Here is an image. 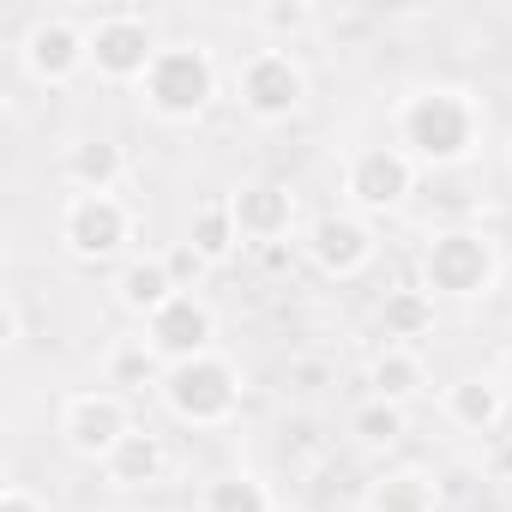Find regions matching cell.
<instances>
[{"instance_id":"obj_1","label":"cell","mask_w":512,"mask_h":512,"mask_svg":"<svg viewBox=\"0 0 512 512\" xmlns=\"http://www.w3.org/2000/svg\"><path fill=\"white\" fill-rule=\"evenodd\" d=\"M482 103L470 85H446V79H428V85H410L398 103H392V145L422 169V175H446V169H470L482 157Z\"/></svg>"},{"instance_id":"obj_2","label":"cell","mask_w":512,"mask_h":512,"mask_svg":"<svg viewBox=\"0 0 512 512\" xmlns=\"http://www.w3.org/2000/svg\"><path fill=\"white\" fill-rule=\"evenodd\" d=\"M217 97H223V67L205 37H169L151 73L139 79V109L157 127H193L217 109Z\"/></svg>"},{"instance_id":"obj_3","label":"cell","mask_w":512,"mask_h":512,"mask_svg":"<svg viewBox=\"0 0 512 512\" xmlns=\"http://www.w3.org/2000/svg\"><path fill=\"white\" fill-rule=\"evenodd\" d=\"M506 260H500V241L482 223H440L428 229L422 253H416V284L434 302H488L500 296Z\"/></svg>"},{"instance_id":"obj_4","label":"cell","mask_w":512,"mask_h":512,"mask_svg":"<svg viewBox=\"0 0 512 512\" xmlns=\"http://www.w3.org/2000/svg\"><path fill=\"white\" fill-rule=\"evenodd\" d=\"M229 97L253 127H290L314 103V79L296 49H247L229 73Z\"/></svg>"},{"instance_id":"obj_5","label":"cell","mask_w":512,"mask_h":512,"mask_svg":"<svg viewBox=\"0 0 512 512\" xmlns=\"http://www.w3.org/2000/svg\"><path fill=\"white\" fill-rule=\"evenodd\" d=\"M241 392H247L241 368L223 350H205V356H193V362L163 374L157 404L169 410V422H181L193 434H217V428H229L241 416Z\"/></svg>"},{"instance_id":"obj_6","label":"cell","mask_w":512,"mask_h":512,"mask_svg":"<svg viewBox=\"0 0 512 512\" xmlns=\"http://www.w3.org/2000/svg\"><path fill=\"white\" fill-rule=\"evenodd\" d=\"M55 241L73 266H121L133 260L139 211L121 193H67L55 217Z\"/></svg>"},{"instance_id":"obj_7","label":"cell","mask_w":512,"mask_h":512,"mask_svg":"<svg viewBox=\"0 0 512 512\" xmlns=\"http://www.w3.org/2000/svg\"><path fill=\"white\" fill-rule=\"evenodd\" d=\"M416 181H422V169H416L392 139H380V145H350V151H344V169H338L344 211H356V217H368V223L398 217V211L416 199Z\"/></svg>"},{"instance_id":"obj_8","label":"cell","mask_w":512,"mask_h":512,"mask_svg":"<svg viewBox=\"0 0 512 512\" xmlns=\"http://www.w3.org/2000/svg\"><path fill=\"white\" fill-rule=\"evenodd\" d=\"M19 67L31 85L43 91H67L91 73V19L73 13H43L31 19V31L19 37Z\"/></svg>"},{"instance_id":"obj_9","label":"cell","mask_w":512,"mask_h":512,"mask_svg":"<svg viewBox=\"0 0 512 512\" xmlns=\"http://www.w3.org/2000/svg\"><path fill=\"white\" fill-rule=\"evenodd\" d=\"M127 428H133V404H127L121 392H109V386H79V392H67L61 410H55V440H61L79 464H97V470H103V458L127 440Z\"/></svg>"},{"instance_id":"obj_10","label":"cell","mask_w":512,"mask_h":512,"mask_svg":"<svg viewBox=\"0 0 512 512\" xmlns=\"http://www.w3.org/2000/svg\"><path fill=\"white\" fill-rule=\"evenodd\" d=\"M296 247H302V260H308L326 284H356V278H368V266L380 260V235H374V223L356 217V211H344V205L320 211V217L302 229Z\"/></svg>"},{"instance_id":"obj_11","label":"cell","mask_w":512,"mask_h":512,"mask_svg":"<svg viewBox=\"0 0 512 512\" xmlns=\"http://www.w3.org/2000/svg\"><path fill=\"white\" fill-rule=\"evenodd\" d=\"M157 49H163L157 25L145 13H133V7H115V13L91 19V73L103 85H133L139 91V79L151 73Z\"/></svg>"},{"instance_id":"obj_12","label":"cell","mask_w":512,"mask_h":512,"mask_svg":"<svg viewBox=\"0 0 512 512\" xmlns=\"http://www.w3.org/2000/svg\"><path fill=\"white\" fill-rule=\"evenodd\" d=\"M229 211H235L247 247H284V241H296L302 193L278 175H247L241 187H229Z\"/></svg>"},{"instance_id":"obj_13","label":"cell","mask_w":512,"mask_h":512,"mask_svg":"<svg viewBox=\"0 0 512 512\" xmlns=\"http://www.w3.org/2000/svg\"><path fill=\"white\" fill-rule=\"evenodd\" d=\"M139 338L151 344V356H157L163 368H181V362L217 350V308H211L199 290H181L163 314H151V320L139 326Z\"/></svg>"},{"instance_id":"obj_14","label":"cell","mask_w":512,"mask_h":512,"mask_svg":"<svg viewBox=\"0 0 512 512\" xmlns=\"http://www.w3.org/2000/svg\"><path fill=\"white\" fill-rule=\"evenodd\" d=\"M440 416L458 428V434H470V440H488V434H500V428H512V392L500 386V374L494 368H470V374H458V380H446L440 386Z\"/></svg>"},{"instance_id":"obj_15","label":"cell","mask_w":512,"mask_h":512,"mask_svg":"<svg viewBox=\"0 0 512 512\" xmlns=\"http://www.w3.org/2000/svg\"><path fill=\"white\" fill-rule=\"evenodd\" d=\"M434 392V368L422 350H404V344H380L362 368V398H386V404H422Z\"/></svg>"},{"instance_id":"obj_16","label":"cell","mask_w":512,"mask_h":512,"mask_svg":"<svg viewBox=\"0 0 512 512\" xmlns=\"http://www.w3.org/2000/svg\"><path fill=\"white\" fill-rule=\"evenodd\" d=\"M169 476V440L151 428V422H133L127 440L103 458V482L115 494H139V488H157Z\"/></svg>"},{"instance_id":"obj_17","label":"cell","mask_w":512,"mask_h":512,"mask_svg":"<svg viewBox=\"0 0 512 512\" xmlns=\"http://www.w3.org/2000/svg\"><path fill=\"white\" fill-rule=\"evenodd\" d=\"M109 296H115V308H121V314H133V320L145 326V320H151V314H163L181 290H175V278H169V260H163V253H133V260H121V266H115Z\"/></svg>"},{"instance_id":"obj_18","label":"cell","mask_w":512,"mask_h":512,"mask_svg":"<svg viewBox=\"0 0 512 512\" xmlns=\"http://www.w3.org/2000/svg\"><path fill=\"white\" fill-rule=\"evenodd\" d=\"M61 181L67 193H121L127 151L109 133H79L73 145H61Z\"/></svg>"},{"instance_id":"obj_19","label":"cell","mask_w":512,"mask_h":512,"mask_svg":"<svg viewBox=\"0 0 512 512\" xmlns=\"http://www.w3.org/2000/svg\"><path fill=\"white\" fill-rule=\"evenodd\" d=\"M362 512H440V476L428 464H386L362 482Z\"/></svg>"},{"instance_id":"obj_20","label":"cell","mask_w":512,"mask_h":512,"mask_svg":"<svg viewBox=\"0 0 512 512\" xmlns=\"http://www.w3.org/2000/svg\"><path fill=\"white\" fill-rule=\"evenodd\" d=\"M374 326L386 344H404V350H422V338H434L440 326V302L422 290V284H398L374 302Z\"/></svg>"},{"instance_id":"obj_21","label":"cell","mask_w":512,"mask_h":512,"mask_svg":"<svg viewBox=\"0 0 512 512\" xmlns=\"http://www.w3.org/2000/svg\"><path fill=\"white\" fill-rule=\"evenodd\" d=\"M199 260L217 272V266H229L235 253L247 247L241 241V223H235V211H229V193H205V199H193V211H187V235H181Z\"/></svg>"},{"instance_id":"obj_22","label":"cell","mask_w":512,"mask_h":512,"mask_svg":"<svg viewBox=\"0 0 512 512\" xmlns=\"http://www.w3.org/2000/svg\"><path fill=\"white\" fill-rule=\"evenodd\" d=\"M253 31H260L266 49H296V43L326 31V13L314 0H260V7H253Z\"/></svg>"},{"instance_id":"obj_23","label":"cell","mask_w":512,"mask_h":512,"mask_svg":"<svg viewBox=\"0 0 512 512\" xmlns=\"http://www.w3.org/2000/svg\"><path fill=\"white\" fill-rule=\"evenodd\" d=\"M199 512H278V494L260 470H217L199 488Z\"/></svg>"},{"instance_id":"obj_24","label":"cell","mask_w":512,"mask_h":512,"mask_svg":"<svg viewBox=\"0 0 512 512\" xmlns=\"http://www.w3.org/2000/svg\"><path fill=\"white\" fill-rule=\"evenodd\" d=\"M350 440L362 452H398L410 440V410L386 398H356L350 404Z\"/></svg>"},{"instance_id":"obj_25","label":"cell","mask_w":512,"mask_h":512,"mask_svg":"<svg viewBox=\"0 0 512 512\" xmlns=\"http://www.w3.org/2000/svg\"><path fill=\"white\" fill-rule=\"evenodd\" d=\"M163 374H169V368L151 356V344H145V338H121V344L103 356V386H109V392H121V398H127V392H157V386H163Z\"/></svg>"},{"instance_id":"obj_26","label":"cell","mask_w":512,"mask_h":512,"mask_svg":"<svg viewBox=\"0 0 512 512\" xmlns=\"http://www.w3.org/2000/svg\"><path fill=\"white\" fill-rule=\"evenodd\" d=\"M332 386V362L326 356H290V368H284V392H296V398H320Z\"/></svg>"},{"instance_id":"obj_27","label":"cell","mask_w":512,"mask_h":512,"mask_svg":"<svg viewBox=\"0 0 512 512\" xmlns=\"http://www.w3.org/2000/svg\"><path fill=\"white\" fill-rule=\"evenodd\" d=\"M163 260H169V278H175V290H199V278L211 272L199 253L187 247V241H175V247H163Z\"/></svg>"},{"instance_id":"obj_28","label":"cell","mask_w":512,"mask_h":512,"mask_svg":"<svg viewBox=\"0 0 512 512\" xmlns=\"http://www.w3.org/2000/svg\"><path fill=\"white\" fill-rule=\"evenodd\" d=\"M0 344H7V350H19L25 344V302L7 290V296H0Z\"/></svg>"},{"instance_id":"obj_29","label":"cell","mask_w":512,"mask_h":512,"mask_svg":"<svg viewBox=\"0 0 512 512\" xmlns=\"http://www.w3.org/2000/svg\"><path fill=\"white\" fill-rule=\"evenodd\" d=\"M0 512H55L37 488H25V482H7L0 488Z\"/></svg>"},{"instance_id":"obj_30","label":"cell","mask_w":512,"mask_h":512,"mask_svg":"<svg viewBox=\"0 0 512 512\" xmlns=\"http://www.w3.org/2000/svg\"><path fill=\"white\" fill-rule=\"evenodd\" d=\"M494 374H500V386H506V392H512V338H506V344H500V356H494Z\"/></svg>"},{"instance_id":"obj_31","label":"cell","mask_w":512,"mask_h":512,"mask_svg":"<svg viewBox=\"0 0 512 512\" xmlns=\"http://www.w3.org/2000/svg\"><path fill=\"white\" fill-rule=\"evenodd\" d=\"M506 440H512V434H506Z\"/></svg>"}]
</instances>
